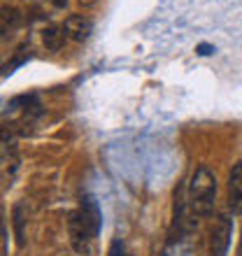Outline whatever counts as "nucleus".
Segmentation results:
<instances>
[{"label": "nucleus", "instance_id": "obj_1", "mask_svg": "<svg viewBox=\"0 0 242 256\" xmlns=\"http://www.w3.org/2000/svg\"><path fill=\"white\" fill-rule=\"evenodd\" d=\"M98 230H100V210H98V202L91 196H86L82 198V208L68 219V233H70V244L74 247V252L86 254Z\"/></svg>", "mask_w": 242, "mask_h": 256}, {"label": "nucleus", "instance_id": "obj_2", "mask_svg": "<svg viewBox=\"0 0 242 256\" xmlns=\"http://www.w3.org/2000/svg\"><path fill=\"white\" fill-rule=\"evenodd\" d=\"M216 200V177L208 166H198L188 182V208L196 216H210Z\"/></svg>", "mask_w": 242, "mask_h": 256}, {"label": "nucleus", "instance_id": "obj_3", "mask_svg": "<svg viewBox=\"0 0 242 256\" xmlns=\"http://www.w3.org/2000/svg\"><path fill=\"white\" fill-rule=\"evenodd\" d=\"M233 238V222L228 214H219L210 233V256H226Z\"/></svg>", "mask_w": 242, "mask_h": 256}, {"label": "nucleus", "instance_id": "obj_4", "mask_svg": "<svg viewBox=\"0 0 242 256\" xmlns=\"http://www.w3.org/2000/svg\"><path fill=\"white\" fill-rule=\"evenodd\" d=\"M66 38H70L72 42H86L94 33V21L84 16V14H70L63 24Z\"/></svg>", "mask_w": 242, "mask_h": 256}, {"label": "nucleus", "instance_id": "obj_5", "mask_svg": "<svg viewBox=\"0 0 242 256\" xmlns=\"http://www.w3.org/2000/svg\"><path fill=\"white\" fill-rule=\"evenodd\" d=\"M228 208L242 212V161L233 163L228 172Z\"/></svg>", "mask_w": 242, "mask_h": 256}, {"label": "nucleus", "instance_id": "obj_6", "mask_svg": "<svg viewBox=\"0 0 242 256\" xmlns=\"http://www.w3.org/2000/svg\"><path fill=\"white\" fill-rule=\"evenodd\" d=\"M12 219H14V236H16V244L19 247H26V212H24V205L16 202L14 205V212H12Z\"/></svg>", "mask_w": 242, "mask_h": 256}, {"label": "nucleus", "instance_id": "obj_7", "mask_svg": "<svg viewBox=\"0 0 242 256\" xmlns=\"http://www.w3.org/2000/svg\"><path fill=\"white\" fill-rule=\"evenodd\" d=\"M63 40H66V30H63V28L47 26L42 30V42H44V47H47L49 52H58Z\"/></svg>", "mask_w": 242, "mask_h": 256}, {"label": "nucleus", "instance_id": "obj_8", "mask_svg": "<svg viewBox=\"0 0 242 256\" xmlns=\"http://www.w3.org/2000/svg\"><path fill=\"white\" fill-rule=\"evenodd\" d=\"M110 256H124V244H121L119 240H114V242H112V250H110Z\"/></svg>", "mask_w": 242, "mask_h": 256}, {"label": "nucleus", "instance_id": "obj_9", "mask_svg": "<svg viewBox=\"0 0 242 256\" xmlns=\"http://www.w3.org/2000/svg\"><path fill=\"white\" fill-rule=\"evenodd\" d=\"M200 56H210V54H214V47L212 44H198V49H196Z\"/></svg>", "mask_w": 242, "mask_h": 256}, {"label": "nucleus", "instance_id": "obj_10", "mask_svg": "<svg viewBox=\"0 0 242 256\" xmlns=\"http://www.w3.org/2000/svg\"><path fill=\"white\" fill-rule=\"evenodd\" d=\"M2 254L7 256V226L2 224Z\"/></svg>", "mask_w": 242, "mask_h": 256}, {"label": "nucleus", "instance_id": "obj_11", "mask_svg": "<svg viewBox=\"0 0 242 256\" xmlns=\"http://www.w3.org/2000/svg\"><path fill=\"white\" fill-rule=\"evenodd\" d=\"M77 2H80V5H84V7H91V5H96L98 0H77Z\"/></svg>", "mask_w": 242, "mask_h": 256}, {"label": "nucleus", "instance_id": "obj_12", "mask_svg": "<svg viewBox=\"0 0 242 256\" xmlns=\"http://www.w3.org/2000/svg\"><path fill=\"white\" fill-rule=\"evenodd\" d=\"M66 2H68V0H54L56 7H66Z\"/></svg>", "mask_w": 242, "mask_h": 256}, {"label": "nucleus", "instance_id": "obj_13", "mask_svg": "<svg viewBox=\"0 0 242 256\" xmlns=\"http://www.w3.org/2000/svg\"><path fill=\"white\" fill-rule=\"evenodd\" d=\"M238 252H240V256H242V240H240V250H238Z\"/></svg>", "mask_w": 242, "mask_h": 256}]
</instances>
